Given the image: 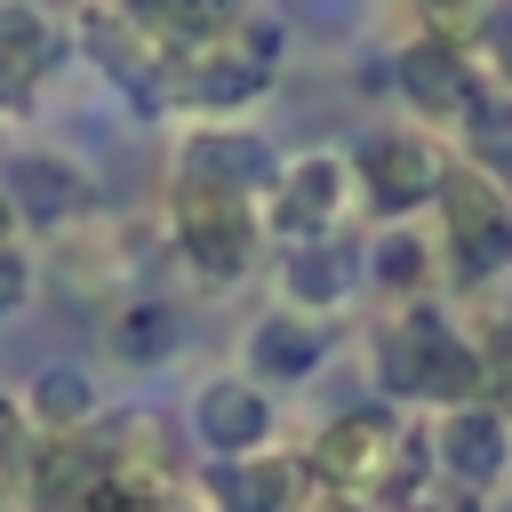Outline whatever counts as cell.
<instances>
[{
	"instance_id": "6da1fadb",
	"label": "cell",
	"mask_w": 512,
	"mask_h": 512,
	"mask_svg": "<svg viewBox=\"0 0 512 512\" xmlns=\"http://www.w3.org/2000/svg\"><path fill=\"white\" fill-rule=\"evenodd\" d=\"M440 216H448V256L456 280H488L512 264V208L480 168H448L440 176Z\"/></svg>"
},
{
	"instance_id": "7a4b0ae2",
	"label": "cell",
	"mask_w": 512,
	"mask_h": 512,
	"mask_svg": "<svg viewBox=\"0 0 512 512\" xmlns=\"http://www.w3.org/2000/svg\"><path fill=\"white\" fill-rule=\"evenodd\" d=\"M176 240H184V256H192L208 280L248 272V248H256L248 200H232V192H216V184H184V192H176Z\"/></svg>"
},
{
	"instance_id": "3957f363",
	"label": "cell",
	"mask_w": 512,
	"mask_h": 512,
	"mask_svg": "<svg viewBox=\"0 0 512 512\" xmlns=\"http://www.w3.org/2000/svg\"><path fill=\"white\" fill-rule=\"evenodd\" d=\"M392 456H400V424H392V408H344L320 440H312V472L328 480V488H368V480H384L392 472Z\"/></svg>"
},
{
	"instance_id": "277c9868",
	"label": "cell",
	"mask_w": 512,
	"mask_h": 512,
	"mask_svg": "<svg viewBox=\"0 0 512 512\" xmlns=\"http://www.w3.org/2000/svg\"><path fill=\"white\" fill-rule=\"evenodd\" d=\"M360 184H368V200L384 208V216H408V208H424V200H440V152L432 144H416V136H392V128H376V136H360Z\"/></svg>"
},
{
	"instance_id": "5b68a950",
	"label": "cell",
	"mask_w": 512,
	"mask_h": 512,
	"mask_svg": "<svg viewBox=\"0 0 512 512\" xmlns=\"http://www.w3.org/2000/svg\"><path fill=\"white\" fill-rule=\"evenodd\" d=\"M504 448H512V424H504L488 400L448 408V416H440V432H432L440 472H448V480H464V488H488V480L504 472Z\"/></svg>"
},
{
	"instance_id": "8992f818",
	"label": "cell",
	"mask_w": 512,
	"mask_h": 512,
	"mask_svg": "<svg viewBox=\"0 0 512 512\" xmlns=\"http://www.w3.org/2000/svg\"><path fill=\"white\" fill-rule=\"evenodd\" d=\"M192 424H200V440H208L224 464H240V456L264 448V432H272V400H264L248 376H216V384L192 400Z\"/></svg>"
},
{
	"instance_id": "52a82bcc",
	"label": "cell",
	"mask_w": 512,
	"mask_h": 512,
	"mask_svg": "<svg viewBox=\"0 0 512 512\" xmlns=\"http://www.w3.org/2000/svg\"><path fill=\"white\" fill-rule=\"evenodd\" d=\"M280 168H272V144L264 136H232V128H208L184 144V184H216V192H264Z\"/></svg>"
},
{
	"instance_id": "ba28073f",
	"label": "cell",
	"mask_w": 512,
	"mask_h": 512,
	"mask_svg": "<svg viewBox=\"0 0 512 512\" xmlns=\"http://www.w3.org/2000/svg\"><path fill=\"white\" fill-rule=\"evenodd\" d=\"M104 488H112V464H104V448H88V440H56V448L32 456V496H40V512H96Z\"/></svg>"
},
{
	"instance_id": "9c48e42d",
	"label": "cell",
	"mask_w": 512,
	"mask_h": 512,
	"mask_svg": "<svg viewBox=\"0 0 512 512\" xmlns=\"http://www.w3.org/2000/svg\"><path fill=\"white\" fill-rule=\"evenodd\" d=\"M304 472L312 464H288V456H240V464H216L208 472V488H216V504L224 512H296L304 504Z\"/></svg>"
},
{
	"instance_id": "30bf717a",
	"label": "cell",
	"mask_w": 512,
	"mask_h": 512,
	"mask_svg": "<svg viewBox=\"0 0 512 512\" xmlns=\"http://www.w3.org/2000/svg\"><path fill=\"white\" fill-rule=\"evenodd\" d=\"M336 208H344V160L304 152L296 168H280V200H272V224H280V232L312 240V232H328Z\"/></svg>"
},
{
	"instance_id": "8fae6325",
	"label": "cell",
	"mask_w": 512,
	"mask_h": 512,
	"mask_svg": "<svg viewBox=\"0 0 512 512\" xmlns=\"http://www.w3.org/2000/svg\"><path fill=\"white\" fill-rule=\"evenodd\" d=\"M392 80H400V88H408V104H416V112H432V120L464 112V96H472V72H464V56H456L448 40H416V48L392 64Z\"/></svg>"
},
{
	"instance_id": "7c38bea8",
	"label": "cell",
	"mask_w": 512,
	"mask_h": 512,
	"mask_svg": "<svg viewBox=\"0 0 512 512\" xmlns=\"http://www.w3.org/2000/svg\"><path fill=\"white\" fill-rule=\"evenodd\" d=\"M248 360H256V384H288V376H304L320 360V328L312 320H256Z\"/></svg>"
},
{
	"instance_id": "4fadbf2b",
	"label": "cell",
	"mask_w": 512,
	"mask_h": 512,
	"mask_svg": "<svg viewBox=\"0 0 512 512\" xmlns=\"http://www.w3.org/2000/svg\"><path fill=\"white\" fill-rule=\"evenodd\" d=\"M24 416H32V424H48V432L64 440L72 424H88V416H96V384H88L80 368H64V360H56V368H40V376H32Z\"/></svg>"
},
{
	"instance_id": "5bb4252c",
	"label": "cell",
	"mask_w": 512,
	"mask_h": 512,
	"mask_svg": "<svg viewBox=\"0 0 512 512\" xmlns=\"http://www.w3.org/2000/svg\"><path fill=\"white\" fill-rule=\"evenodd\" d=\"M432 344H440V320H432V312H408V320L376 344V376H384V392H424Z\"/></svg>"
},
{
	"instance_id": "9a60e30c",
	"label": "cell",
	"mask_w": 512,
	"mask_h": 512,
	"mask_svg": "<svg viewBox=\"0 0 512 512\" xmlns=\"http://www.w3.org/2000/svg\"><path fill=\"white\" fill-rule=\"evenodd\" d=\"M8 192H16V208H24L32 224H64V216L80 208V176L56 168V160H16V168H8Z\"/></svg>"
},
{
	"instance_id": "2e32d148",
	"label": "cell",
	"mask_w": 512,
	"mask_h": 512,
	"mask_svg": "<svg viewBox=\"0 0 512 512\" xmlns=\"http://www.w3.org/2000/svg\"><path fill=\"white\" fill-rule=\"evenodd\" d=\"M40 64H48V24L24 0H0V96H16Z\"/></svg>"
},
{
	"instance_id": "e0dca14e",
	"label": "cell",
	"mask_w": 512,
	"mask_h": 512,
	"mask_svg": "<svg viewBox=\"0 0 512 512\" xmlns=\"http://www.w3.org/2000/svg\"><path fill=\"white\" fill-rule=\"evenodd\" d=\"M272 80V64L264 56H208V64H184V88H192V104H240V96H256Z\"/></svg>"
},
{
	"instance_id": "ac0fdd59",
	"label": "cell",
	"mask_w": 512,
	"mask_h": 512,
	"mask_svg": "<svg viewBox=\"0 0 512 512\" xmlns=\"http://www.w3.org/2000/svg\"><path fill=\"white\" fill-rule=\"evenodd\" d=\"M288 304H312V312H328L336 296H344V256L328 248V240H304L296 256H288Z\"/></svg>"
},
{
	"instance_id": "d6986e66",
	"label": "cell",
	"mask_w": 512,
	"mask_h": 512,
	"mask_svg": "<svg viewBox=\"0 0 512 512\" xmlns=\"http://www.w3.org/2000/svg\"><path fill=\"white\" fill-rule=\"evenodd\" d=\"M112 352H120L128 368L168 360V352H176V312H168V304H128V312L112 320Z\"/></svg>"
},
{
	"instance_id": "ffe728a7",
	"label": "cell",
	"mask_w": 512,
	"mask_h": 512,
	"mask_svg": "<svg viewBox=\"0 0 512 512\" xmlns=\"http://www.w3.org/2000/svg\"><path fill=\"white\" fill-rule=\"evenodd\" d=\"M464 128H472V144L480 152H512V88L504 80H472V96H464V112H456Z\"/></svg>"
},
{
	"instance_id": "44dd1931",
	"label": "cell",
	"mask_w": 512,
	"mask_h": 512,
	"mask_svg": "<svg viewBox=\"0 0 512 512\" xmlns=\"http://www.w3.org/2000/svg\"><path fill=\"white\" fill-rule=\"evenodd\" d=\"M376 280H392V288H416V280H424V240L392 232V240L376 248Z\"/></svg>"
},
{
	"instance_id": "7402d4cb",
	"label": "cell",
	"mask_w": 512,
	"mask_h": 512,
	"mask_svg": "<svg viewBox=\"0 0 512 512\" xmlns=\"http://www.w3.org/2000/svg\"><path fill=\"white\" fill-rule=\"evenodd\" d=\"M24 296H32V264H24L16 248H0V320H16Z\"/></svg>"
},
{
	"instance_id": "603a6c76",
	"label": "cell",
	"mask_w": 512,
	"mask_h": 512,
	"mask_svg": "<svg viewBox=\"0 0 512 512\" xmlns=\"http://www.w3.org/2000/svg\"><path fill=\"white\" fill-rule=\"evenodd\" d=\"M24 424H32V416H24L16 400H0V464H24Z\"/></svg>"
},
{
	"instance_id": "cb8c5ba5",
	"label": "cell",
	"mask_w": 512,
	"mask_h": 512,
	"mask_svg": "<svg viewBox=\"0 0 512 512\" xmlns=\"http://www.w3.org/2000/svg\"><path fill=\"white\" fill-rule=\"evenodd\" d=\"M488 56H496V80L512 88V16H496V24H488Z\"/></svg>"
},
{
	"instance_id": "d4e9b609",
	"label": "cell",
	"mask_w": 512,
	"mask_h": 512,
	"mask_svg": "<svg viewBox=\"0 0 512 512\" xmlns=\"http://www.w3.org/2000/svg\"><path fill=\"white\" fill-rule=\"evenodd\" d=\"M304 512H368V504H360V496H344V488H336V496H320V504H304Z\"/></svg>"
},
{
	"instance_id": "484cf974",
	"label": "cell",
	"mask_w": 512,
	"mask_h": 512,
	"mask_svg": "<svg viewBox=\"0 0 512 512\" xmlns=\"http://www.w3.org/2000/svg\"><path fill=\"white\" fill-rule=\"evenodd\" d=\"M0 248H8V200H0Z\"/></svg>"
},
{
	"instance_id": "4316f807",
	"label": "cell",
	"mask_w": 512,
	"mask_h": 512,
	"mask_svg": "<svg viewBox=\"0 0 512 512\" xmlns=\"http://www.w3.org/2000/svg\"><path fill=\"white\" fill-rule=\"evenodd\" d=\"M424 8H464V0H424Z\"/></svg>"
},
{
	"instance_id": "83f0119b",
	"label": "cell",
	"mask_w": 512,
	"mask_h": 512,
	"mask_svg": "<svg viewBox=\"0 0 512 512\" xmlns=\"http://www.w3.org/2000/svg\"><path fill=\"white\" fill-rule=\"evenodd\" d=\"M496 512H512V504H496Z\"/></svg>"
},
{
	"instance_id": "f1b7e54d",
	"label": "cell",
	"mask_w": 512,
	"mask_h": 512,
	"mask_svg": "<svg viewBox=\"0 0 512 512\" xmlns=\"http://www.w3.org/2000/svg\"><path fill=\"white\" fill-rule=\"evenodd\" d=\"M504 320H512V312H504Z\"/></svg>"
}]
</instances>
